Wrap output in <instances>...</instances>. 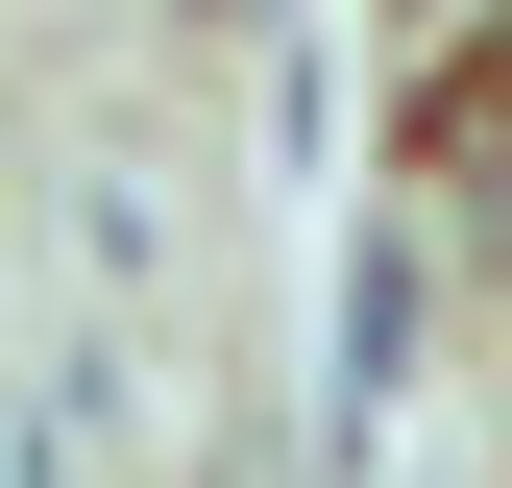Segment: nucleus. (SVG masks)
Here are the masks:
<instances>
[{
	"mask_svg": "<svg viewBox=\"0 0 512 488\" xmlns=\"http://www.w3.org/2000/svg\"><path fill=\"white\" fill-rule=\"evenodd\" d=\"M415 25H512V0H415Z\"/></svg>",
	"mask_w": 512,
	"mask_h": 488,
	"instance_id": "obj_1",
	"label": "nucleus"
}]
</instances>
